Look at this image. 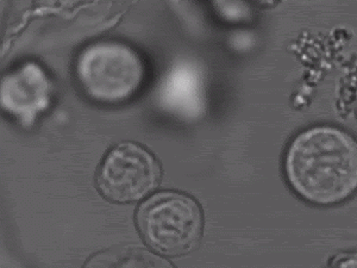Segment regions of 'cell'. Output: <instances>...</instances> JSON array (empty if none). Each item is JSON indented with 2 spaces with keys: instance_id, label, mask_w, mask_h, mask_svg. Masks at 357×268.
<instances>
[{
  "instance_id": "obj_2",
  "label": "cell",
  "mask_w": 357,
  "mask_h": 268,
  "mask_svg": "<svg viewBox=\"0 0 357 268\" xmlns=\"http://www.w3.org/2000/svg\"><path fill=\"white\" fill-rule=\"evenodd\" d=\"M146 62L130 45L98 41L77 57L75 75L93 102L116 105L128 102L146 82Z\"/></svg>"
},
{
  "instance_id": "obj_1",
  "label": "cell",
  "mask_w": 357,
  "mask_h": 268,
  "mask_svg": "<svg viewBox=\"0 0 357 268\" xmlns=\"http://www.w3.org/2000/svg\"><path fill=\"white\" fill-rule=\"evenodd\" d=\"M284 173L289 188L306 203H344L357 193V138L340 126H310L289 142Z\"/></svg>"
},
{
  "instance_id": "obj_5",
  "label": "cell",
  "mask_w": 357,
  "mask_h": 268,
  "mask_svg": "<svg viewBox=\"0 0 357 268\" xmlns=\"http://www.w3.org/2000/svg\"><path fill=\"white\" fill-rule=\"evenodd\" d=\"M52 86L45 70L28 62L8 74L1 87V103L6 111L30 124L50 103Z\"/></svg>"
},
{
  "instance_id": "obj_6",
  "label": "cell",
  "mask_w": 357,
  "mask_h": 268,
  "mask_svg": "<svg viewBox=\"0 0 357 268\" xmlns=\"http://www.w3.org/2000/svg\"><path fill=\"white\" fill-rule=\"evenodd\" d=\"M355 105H356V111H357V92H356V99H355Z\"/></svg>"
},
{
  "instance_id": "obj_4",
  "label": "cell",
  "mask_w": 357,
  "mask_h": 268,
  "mask_svg": "<svg viewBox=\"0 0 357 268\" xmlns=\"http://www.w3.org/2000/svg\"><path fill=\"white\" fill-rule=\"evenodd\" d=\"M161 167L146 148L132 142L114 147L98 168L97 187L114 203H134L154 191L161 180Z\"/></svg>"
},
{
  "instance_id": "obj_3",
  "label": "cell",
  "mask_w": 357,
  "mask_h": 268,
  "mask_svg": "<svg viewBox=\"0 0 357 268\" xmlns=\"http://www.w3.org/2000/svg\"><path fill=\"white\" fill-rule=\"evenodd\" d=\"M138 232L146 244L166 256L195 251L203 234V212L190 195L161 192L144 202L136 214Z\"/></svg>"
}]
</instances>
